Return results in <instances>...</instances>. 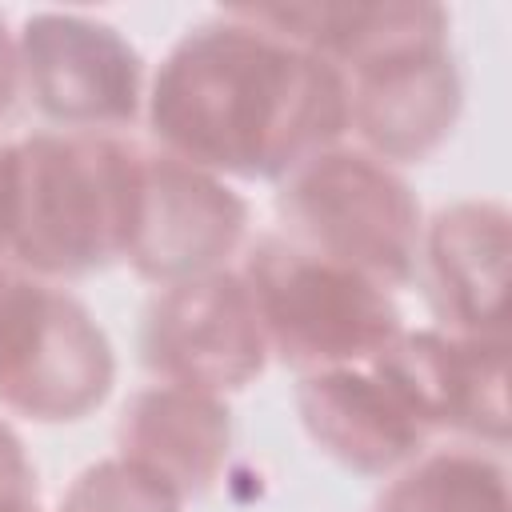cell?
Returning a JSON list of instances; mask_svg holds the SVG:
<instances>
[{
  "mask_svg": "<svg viewBox=\"0 0 512 512\" xmlns=\"http://www.w3.org/2000/svg\"><path fill=\"white\" fill-rule=\"evenodd\" d=\"M144 108L164 152L220 180H284L348 132L344 76L248 8L188 28Z\"/></svg>",
  "mask_w": 512,
  "mask_h": 512,
  "instance_id": "6da1fadb",
  "label": "cell"
},
{
  "mask_svg": "<svg viewBox=\"0 0 512 512\" xmlns=\"http://www.w3.org/2000/svg\"><path fill=\"white\" fill-rule=\"evenodd\" d=\"M136 148L60 128L8 144V256L36 280H76L124 260Z\"/></svg>",
  "mask_w": 512,
  "mask_h": 512,
  "instance_id": "7a4b0ae2",
  "label": "cell"
},
{
  "mask_svg": "<svg viewBox=\"0 0 512 512\" xmlns=\"http://www.w3.org/2000/svg\"><path fill=\"white\" fill-rule=\"evenodd\" d=\"M240 276L268 352L300 372L368 364L404 332L388 288L288 236L252 244Z\"/></svg>",
  "mask_w": 512,
  "mask_h": 512,
  "instance_id": "3957f363",
  "label": "cell"
},
{
  "mask_svg": "<svg viewBox=\"0 0 512 512\" xmlns=\"http://www.w3.org/2000/svg\"><path fill=\"white\" fill-rule=\"evenodd\" d=\"M276 208L288 240L356 268L380 288L420 272L424 216L408 180L364 148L332 144L280 180Z\"/></svg>",
  "mask_w": 512,
  "mask_h": 512,
  "instance_id": "277c9868",
  "label": "cell"
},
{
  "mask_svg": "<svg viewBox=\"0 0 512 512\" xmlns=\"http://www.w3.org/2000/svg\"><path fill=\"white\" fill-rule=\"evenodd\" d=\"M20 88L60 132H108L140 116L148 84L132 40L84 12H32L16 32Z\"/></svg>",
  "mask_w": 512,
  "mask_h": 512,
  "instance_id": "5b68a950",
  "label": "cell"
},
{
  "mask_svg": "<svg viewBox=\"0 0 512 512\" xmlns=\"http://www.w3.org/2000/svg\"><path fill=\"white\" fill-rule=\"evenodd\" d=\"M140 352L160 384L228 396L268 364V340L240 272L220 268L156 288L140 328Z\"/></svg>",
  "mask_w": 512,
  "mask_h": 512,
  "instance_id": "8992f818",
  "label": "cell"
},
{
  "mask_svg": "<svg viewBox=\"0 0 512 512\" xmlns=\"http://www.w3.org/2000/svg\"><path fill=\"white\" fill-rule=\"evenodd\" d=\"M248 200L220 176L164 152L136 148V200L124 260L136 276L164 288L220 272L244 244Z\"/></svg>",
  "mask_w": 512,
  "mask_h": 512,
  "instance_id": "52a82bcc",
  "label": "cell"
},
{
  "mask_svg": "<svg viewBox=\"0 0 512 512\" xmlns=\"http://www.w3.org/2000/svg\"><path fill=\"white\" fill-rule=\"evenodd\" d=\"M112 380L108 332L72 292L40 280L32 312L0 364V404L36 424H72L104 404Z\"/></svg>",
  "mask_w": 512,
  "mask_h": 512,
  "instance_id": "ba28073f",
  "label": "cell"
},
{
  "mask_svg": "<svg viewBox=\"0 0 512 512\" xmlns=\"http://www.w3.org/2000/svg\"><path fill=\"white\" fill-rule=\"evenodd\" d=\"M420 416L428 432H464L488 444L508 440V340L460 336L448 328L400 332L368 360Z\"/></svg>",
  "mask_w": 512,
  "mask_h": 512,
  "instance_id": "9c48e42d",
  "label": "cell"
},
{
  "mask_svg": "<svg viewBox=\"0 0 512 512\" xmlns=\"http://www.w3.org/2000/svg\"><path fill=\"white\" fill-rule=\"evenodd\" d=\"M344 84L348 128H356L364 152L392 168L436 156L464 108V80L448 40L380 60L344 76Z\"/></svg>",
  "mask_w": 512,
  "mask_h": 512,
  "instance_id": "30bf717a",
  "label": "cell"
},
{
  "mask_svg": "<svg viewBox=\"0 0 512 512\" xmlns=\"http://www.w3.org/2000/svg\"><path fill=\"white\" fill-rule=\"evenodd\" d=\"M296 408L312 444L360 476H392L420 456L432 436L372 364L304 372L296 384Z\"/></svg>",
  "mask_w": 512,
  "mask_h": 512,
  "instance_id": "8fae6325",
  "label": "cell"
},
{
  "mask_svg": "<svg viewBox=\"0 0 512 512\" xmlns=\"http://www.w3.org/2000/svg\"><path fill=\"white\" fill-rule=\"evenodd\" d=\"M508 208L500 200H456L420 236L428 296L448 332L504 336L508 300Z\"/></svg>",
  "mask_w": 512,
  "mask_h": 512,
  "instance_id": "7c38bea8",
  "label": "cell"
},
{
  "mask_svg": "<svg viewBox=\"0 0 512 512\" xmlns=\"http://www.w3.org/2000/svg\"><path fill=\"white\" fill-rule=\"evenodd\" d=\"M232 452V416L220 396L152 384L128 396L116 420V456L160 476L172 492H208Z\"/></svg>",
  "mask_w": 512,
  "mask_h": 512,
  "instance_id": "4fadbf2b",
  "label": "cell"
},
{
  "mask_svg": "<svg viewBox=\"0 0 512 512\" xmlns=\"http://www.w3.org/2000/svg\"><path fill=\"white\" fill-rule=\"evenodd\" d=\"M260 24L288 36L292 44L328 60L340 76L364 72L412 48L448 40V12L440 4L380 0V4H256L248 8Z\"/></svg>",
  "mask_w": 512,
  "mask_h": 512,
  "instance_id": "5bb4252c",
  "label": "cell"
},
{
  "mask_svg": "<svg viewBox=\"0 0 512 512\" xmlns=\"http://www.w3.org/2000/svg\"><path fill=\"white\" fill-rule=\"evenodd\" d=\"M372 512H512L508 472L480 448H432L388 476Z\"/></svg>",
  "mask_w": 512,
  "mask_h": 512,
  "instance_id": "9a60e30c",
  "label": "cell"
},
{
  "mask_svg": "<svg viewBox=\"0 0 512 512\" xmlns=\"http://www.w3.org/2000/svg\"><path fill=\"white\" fill-rule=\"evenodd\" d=\"M60 512H184V496L140 464L108 456L68 484Z\"/></svg>",
  "mask_w": 512,
  "mask_h": 512,
  "instance_id": "2e32d148",
  "label": "cell"
},
{
  "mask_svg": "<svg viewBox=\"0 0 512 512\" xmlns=\"http://www.w3.org/2000/svg\"><path fill=\"white\" fill-rule=\"evenodd\" d=\"M24 504H36V468L20 436L0 420V512Z\"/></svg>",
  "mask_w": 512,
  "mask_h": 512,
  "instance_id": "e0dca14e",
  "label": "cell"
},
{
  "mask_svg": "<svg viewBox=\"0 0 512 512\" xmlns=\"http://www.w3.org/2000/svg\"><path fill=\"white\" fill-rule=\"evenodd\" d=\"M40 292V280L20 272V268H4L0 264V364L8 360L28 312H32V300Z\"/></svg>",
  "mask_w": 512,
  "mask_h": 512,
  "instance_id": "ac0fdd59",
  "label": "cell"
},
{
  "mask_svg": "<svg viewBox=\"0 0 512 512\" xmlns=\"http://www.w3.org/2000/svg\"><path fill=\"white\" fill-rule=\"evenodd\" d=\"M20 92V64H16V36L4 28V16H0V120L8 116L12 100Z\"/></svg>",
  "mask_w": 512,
  "mask_h": 512,
  "instance_id": "d6986e66",
  "label": "cell"
},
{
  "mask_svg": "<svg viewBox=\"0 0 512 512\" xmlns=\"http://www.w3.org/2000/svg\"><path fill=\"white\" fill-rule=\"evenodd\" d=\"M8 256V144H0V260Z\"/></svg>",
  "mask_w": 512,
  "mask_h": 512,
  "instance_id": "ffe728a7",
  "label": "cell"
},
{
  "mask_svg": "<svg viewBox=\"0 0 512 512\" xmlns=\"http://www.w3.org/2000/svg\"><path fill=\"white\" fill-rule=\"evenodd\" d=\"M4 512H40L36 504H24V508H4Z\"/></svg>",
  "mask_w": 512,
  "mask_h": 512,
  "instance_id": "44dd1931",
  "label": "cell"
}]
</instances>
